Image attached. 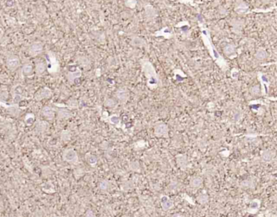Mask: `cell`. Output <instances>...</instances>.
I'll return each instance as SVG.
<instances>
[{
	"instance_id": "cell-28",
	"label": "cell",
	"mask_w": 277,
	"mask_h": 217,
	"mask_svg": "<svg viewBox=\"0 0 277 217\" xmlns=\"http://www.w3.org/2000/svg\"><path fill=\"white\" fill-rule=\"evenodd\" d=\"M110 182L107 180H102L98 183V188L102 191H106L110 189Z\"/></svg>"
},
{
	"instance_id": "cell-15",
	"label": "cell",
	"mask_w": 277,
	"mask_h": 217,
	"mask_svg": "<svg viewBox=\"0 0 277 217\" xmlns=\"http://www.w3.org/2000/svg\"><path fill=\"white\" fill-rule=\"evenodd\" d=\"M176 162L181 170H186L188 167V157L185 154H178L176 156Z\"/></svg>"
},
{
	"instance_id": "cell-33",
	"label": "cell",
	"mask_w": 277,
	"mask_h": 217,
	"mask_svg": "<svg viewBox=\"0 0 277 217\" xmlns=\"http://www.w3.org/2000/svg\"><path fill=\"white\" fill-rule=\"evenodd\" d=\"M236 11H237V13H245L246 12L248 11V8H247L246 5L241 3L236 8Z\"/></svg>"
},
{
	"instance_id": "cell-23",
	"label": "cell",
	"mask_w": 277,
	"mask_h": 217,
	"mask_svg": "<svg viewBox=\"0 0 277 217\" xmlns=\"http://www.w3.org/2000/svg\"><path fill=\"white\" fill-rule=\"evenodd\" d=\"M61 140L64 142H67L71 140V132L70 130H63L60 134Z\"/></svg>"
},
{
	"instance_id": "cell-12",
	"label": "cell",
	"mask_w": 277,
	"mask_h": 217,
	"mask_svg": "<svg viewBox=\"0 0 277 217\" xmlns=\"http://www.w3.org/2000/svg\"><path fill=\"white\" fill-rule=\"evenodd\" d=\"M101 119L107 123L110 124H113L114 125L115 127L117 128H122V121L121 119H120L119 115H117V114H113L111 115H109V116H106V117H101Z\"/></svg>"
},
{
	"instance_id": "cell-21",
	"label": "cell",
	"mask_w": 277,
	"mask_h": 217,
	"mask_svg": "<svg viewBox=\"0 0 277 217\" xmlns=\"http://www.w3.org/2000/svg\"><path fill=\"white\" fill-rule=\"evenodd\" d=\"M21 72H22L24 76L29 77V76L32 75L33 74V68H32V66L30 64H26L22 67Z\"/></svg>"
},
{
	"instance_id": "cell-13",
	"label": "cell",
	"mask_w": 277,
	"mask_h": 217,
	"mask_svg": "<svg viewBox=\"0 0 277 217\" xmlns=\"http://www.w3.org/2000/svg\"><path fill=\"white\" fill-rule=\"evenodd\" d=\"M161 205L164 211H167L174 207V203L168 195H162L161 198Z\"/></svg>"
},
{
	"instance_id": "cell-20",
	"label": "cell",
	"mask_w": 277,
	"mask_h": 217,
	"mask_svg": "<svg viewBox=\"0 0 277 217\" xmlns=\"http://www.w3.org/2000/svg\"><path fill=\"white\" fill-rule=\"evenodd\" d=\"M209 201V196L208 194L207 193L205 192H202L199 194L197 196V202L199 204H202V205H204V204H207Z\"/></svg>"
},
{
	"instance_id": "cell-18",
	"label": "cell",
	"mask_w": 277,
	"mask_h": 217,
	"mask_svg": "<svg viewBox=\"0 0 277 217\" xmlns=\"http://www.w3.org/2000/svg\"><path fill=\"white\" fill-rule=\"evenodd\" d=\"M46 69H47V66L44 61H38V62L37 61L35 70H36V73L38 76H42V74H44Z\"/></svg>"
},
{
	"instance_id": "cell-10",
	"label": "cell",
	"mask_w": 277,
	"mask_h": 217,
	"mask_svg": "<svg viewBox=\"0 0 277 217\" xmlns=\"http://www.w3.org/2000/svg\"><path fill=\"white\" fill-rule=\"evenodd\" d=\"M42 52L43 44L41 42H33L29 48V53L31 57H37L38 55L42 54Z\"/></svg>"
},
{
	"instance_id": "cell-16",
	"label": "cell",
	"mask_w": 277,
	"mask_h": 217,
	"mask_svg": "<svg viewBox=\"0 0 277 217\" xmlns=\"http://www.w3.org/2000/svg\"><path fill=\"white\" fill-rule=\"evenodd\" d=\"M275 157V153L271 149H266L261 153V159L264 162H269L273 160Z\"/></svg>"
},
{
	"instance_id": "cell-2",
	"label": "cell",
	"mask_w": 277,
	"mask_h": 217,
	"mask_svg": "<svg viewBox=\"0 0 277 217\" xmlns=\"http://www.w3.org/2000/svg\"><path fill=\"white\" fill-rule=\"evenodd\" d=\"M62 157H63V160L69 164L74 165V166L79 164L78 153L72 148L65 149Z\"/></svg>"
},
{
	"instance_id": "cell-8",
	"label": "cell",
	"mask_w": 277,
	"mask_h": 217,
	"mask_svg": "<svg viewBox=\"0 0 277 217\" xmlns=\"http://www.w3.org/2000/svg\"><path fill=\"white\" fill-rule=\"evenodd\" d=\"M115 97L121 104H125L129 99V91L126 88H119L115 92Z\"/></svg>"
},
{
	"instance_id": "cell-9",
	"label": "cell",
	"mask_w": 277,
	"mask_h": 217,
	"mask_svg": "<svg viewBox=\"0 0 277 217\" xmlns=\"http://www.w3.org/2000/svg\"><path fill=\"white\" fill-rule=\"evenodd\" d=\"M52 96V91L48 87H43L37 91L34 98L37 101H42L43 99H47Z\"/></svg>"
},
{
	"instance_id": "cell-26",
	"label": "cell",
	"mask_w": 277,
	"mask_h": 217,
	"mask_svg": "<svg viewBox=\"0 0 277 217\" xmlns=\"http://www.w3.org/2000/svg\"><path fill=\"white\" fill-rule=\"evenodd\" d=\"M129 169L133 172H140V165L137 161H131L129 163Z\"/></svg>"
},
{
	"instance_id": "cell-11",
	"label": "cell",
	"mask_w": 277,
	"mask_h": 217,
	"mask_svg": "<svg viewBox=\"0 0 277 217\" xmlns=\"http://www.w3.org/2000/svg\"><path fill=\"white\" fill-rule=\"evenodd\" d=\"M55 113H56L55 108H54L51 106H45L41 110V114L42 116L49 120H52L54 119Z\"/></svg>"
},
{
	"instance_id": "cell-1",
	"label": "cell",
	"mask_w": 277,
	"mask_h": 217,
	"mask_svg": "<svg viewBox=\"0 0 277 217\" xmlns=\"http://www.w3.org/2000/svg\"><path fill=\"white\" fill-rule=\"evenodd\" d=\"M142 68L143 71L144 73L145 77H147V85H148V87L151 90L156 89L159 86L160 79L152 64L148 61L144 60L142 61Z\"/></svg>"
},
{
	"instance_id": "cell-17",
	"label": "cell",
	"mask_w": 277,
	"mask_h": 217,
	"mask_svg": "<svg viewBox=\"0 0 277 217\" xmlns=\"http://www.w3.org/2000/svg\"><path fill=\"white\" fill-rule=\"evenodd\" d=\"M203 180L201 177H194L190 181V187L191 189L197 190L203 186Z\"/></svg>"
},
{
	"instance_id": "cell-35",
	"label": "cell",
	"mask_w": 277,
	"mask_h": 217,
	"mask_svg": "<svg viewBox=\"0 0 277 217\" xmlns=\"http://www.w3.org/2000/svg\"><path fill=\"white\" fill-rule=\"evenodd\" d=\"M79 63H80V65H81L82 66H84V68H86V66H89V61L88 60L87 58H86V60H85V61H83V60H82L81 59V57H80V59H79Z\"/></svg>"
},
{
	"instance_id": "cell-31",
	"label": "cell",
	"mask_w": 277,
	"mask_h": 217,
	"mask_svg": "<svg viewBox=\"0 0 277 217\" xmlns=\"http://www.w3.org/2000/svg\"><path fill=\"white\" fill-rule=\"evenodd\" d=\"M104 105L105 106V107H107V108H112L116 107V105H117V102H116L115 99H114V98H107L105 100Z\"/></svg>"
},
{
	"instance_id": "cell-3",
	"label": "cell",
	"mask_w": 277,
	"mask_h": 217,
	"mask_svg": "<svg viewBox=\"0 0 277 217\" xmlns=\"http://www.w3.org/2000/svg\"><path fill=\"white\" fill-rule=\"evenodd\" d=\"M169 126L164 122H159L154 126V135L156 137H169Z\"/></svg>"
},
{
	"instance_id": "cell-36",
	"label": "cell",
	"mask_w": 277,
	"mask_h": 217,
	"mask_svg": "<svg viewBox=\"0 0 277 217\" xmlns=\"http://www.w3.org/2000/svg\"><path fill=\"white\" fill-rule=\"evenodd\" d=\"M87 216H94V214H93V211H91V210H88L87 211V214H86Z\"/></svg>"
},
{
	"instance_id": "cell-14",
	"label": "cell",
	"mask_w": 277,
	"mask_h": 217,
	"mask_svg": "<svg viewBox=\"0 0 277 217\" xmlns=\"http://www.w3.org/2000/svg\"><path fill=\"white\" fill-rule=\"evenodd\" d=\"M57 115L59 119H67L72 116V112L67 107H61L57 110Z\"/></svg>"
},
{
	"instance_id": "cell-27",
	"label": "cell",
	"mask_w": 277,
	"mask_h": 217,
	"mask_svg": "<svg viewBox=\"0 0 277 217\" xmlns=\"http://www.w3.org/2000/svg\"><path fill=\"white\" fill-rule=\"evenodd\" d=\"M35 121V115L32 113H28L25 118V123L27 126H30L34 123Z\"/></svg>"
},
{
	"instance_id": "cell-32",
	"label": "cell",
	"mask_w": 277,
	"mask_h": 217,
	"mask_svg": "<svg viewBox=\"0 0 277 217\" xmlns=\"http://www.w3.org/2000/svg\"><path fill=\"white\" fill-rule=\"evenodd\" d=\"M242 188H246V189H248V188H253L254 187V183L253 182V180L251 179H247L245 180V181L242 182Z\"/></svg>"
},
{
	"instance_id": "cell-6",
	"label": "cell",
	"mask_w": 277,
	"mask_h": 217,
	"mask_svg": "<svg viewBox=\"0 0 277 217\" xmlns=\"http://www.w3.org/2000/svg\"><path fill=\"white\" fill-rule=\"evenodd\" d=\"M82 75V71L78 66H72L66 72V79L70 84H73Z\"/></svg>"
},
{
	"instance_id": "cell-25",
	"label": "cell",
	"mask_w": 277,
	"mask_h": 217,
	"mask_svg": "<svg viewBox=\"0 0 277 217\" xmlns=\"http://www.w3.org/2000/svg\"><path fill=\"white\" fill-rule=\"evenodd\" d=\"M236 51L235 46L233 45H228L224 48V53L226 56L230 57L231 55L234 54Z\"/></svg>"
},
{
	"instance_id": "cell-19",
	"label": "cell",
	"mask_w": 277,
	"mask_h": 217,
	"mask_svg": "<svg viewBox=\"0 0 277 217\" xmlns=\"http://www.w3.org/2000/svg\"><path fill=\"white\" fill-rule=\"evenodd\" d=\"M84 158H85V161H87L88 164L90 165L91 166H95L97 164V161H98L97 157H96L95 155L92 154L90 153H86Z\"/></svg>"
},
{
	"instance_id": "cell-29",
	"label": "cell",
	"mask_w": 277,
	"mask_h": 217,
	"mask_svg": "<svg viewBox=\"0 0 277 217\" xmlns=\"http://www.w3.org/2000/svg\"><path fill=\"white\" fill-rule=\"evenodd\" d=\"M260 206V202L258 201V199L253 200L252 202L251 203V205L249 207V211L250 212H252V211H256L257 210H258Z\"/></svg>"
},
{
	"instance_id": "cell-7",
	"label": "cell",
	"mask_w": 277,
	"mask_h": 217,
	"mask_svg": "<svg viewBox=\"0 0 277 217\" xmlns=\"http://www.w3.org/2000/svg\"><path fill=\"white\" fill-rule=\"evenodd\" d=\"M20 65V61L16 55H10L6 60V66L10 71H15Z\"/></svg>"
},
{
	"instance_id": "cell-22",
	"label": "cell",
	"mask_w": 277,
	"mask_h": 217,
	"mask_svg": "<svg viewBox=\"0 0 277 217\" xmlns=\"http://www.w3.org/2000/svg\"><path fill=\"white\" fill-rule=\"evenodd\" d=\"M48 124L46 123V121H42L39 120L37 121L36 126V129L38 132H44L46 129H48Z\"/></svg>"
},
{
	"instance_id": "cell-34",
	"label": "cell",
	"mask_w": 277,
	"mask_h": 217,
	"mask_svg": "<svg viewBox=\"0 0 277 217\" xmlns=\"http://www.w3.org/2000/svg\"><path fill=\"white\" fill-rule=\"evenodd\" d=\"M250 92L253 95H258L260 94V87L258 85L253 86L251 89H250Z\"/></svg>"
},
{
	"instance_id": "cell-5",
	"label": "cell",
	"mask_w": 277,
	"mask_h": 217,
	"mask_svg": "<svg viewBox=\"0 0 277 217\" xmlns=\"http://www.w3.org/2000/svg\"><path fill=\"white\" fill-rule=\"evenodd\" d=\"M47 55L48 60H49V63H48L47 66V70L49 71V74H57L59 71V61L56 59V57L54 56V54L53 53H51V52H49Z\"/></svg>"
},
{
	"instance_id": "cell-30",
	"label": "cell",
	"mask_w": 277,
	"mask_h": 217,
	"mask_svg": "<svg viewBox=\"0 0 277 217\" xmlns=\"http://www.w3.org/2000/svg\"><path fill=\"white\" fill-rule=\"evenodd\" d=\"M133 46H135V47H143V46L145 45V41L143 40L142 38H135L133 39L132 42H131Z\"/></svg>"
},
{
	"instance_id": "cell-24",
	"label": "cell",
	"mask_w": 277,
	"mask_h": 217,
	"mask_svg": "<svg viewBox=\"0 0 277 217\" xmlns=\"http://www.w3.org/2000/svg\"><path fill=\"white\" fill-rule=\"evenodd\" d=\"M267 57H268V53L264 49H259L255 53V58L258 61L265 60Z\"/></svg>"
},
{
	"instance_id": "cell-4",
	"label": "cell",
	"mask_w": 277,
	"mask_h": 217,
	"mask_svg": "<svg viewBox=\"0 0 277 217\" xmlns=\"http://www.w3.org/2000/svg\"><path fill=\"white\" fill-rule=\"evenodd\" d=\"M0 106L6 109L8 113L13 117H18L22 112V108L19 106V103L7 104L3 101H0Z\"/></svg>"
}]
</instances>
